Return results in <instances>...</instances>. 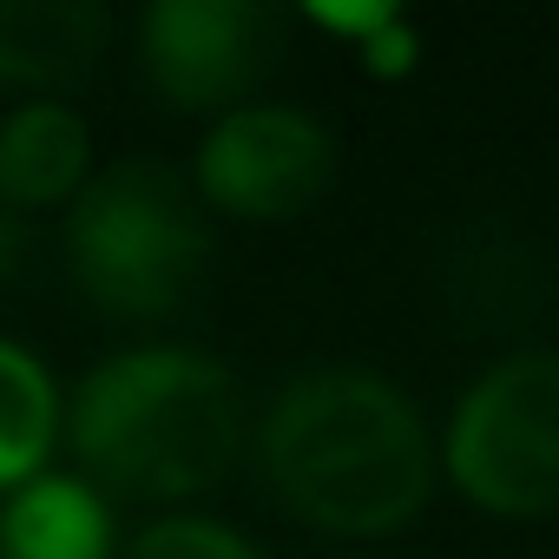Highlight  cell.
<instances>
[{
  "label": "cell",
  "mask_w": 559,
  "mask_h": 559,
  "mask_svg": "<svg viewBox=\"0 0 559 559\" xmlns=\"http://www.w3.org/2000/svg\"><path fill=\"white\" fill-rule=\"evenodd\" d=\"M250 467L297 526L369 552L408 533L441 487L435 421L369 362H310L276 382L250 415Z\"/></svg>",
  "instance_id": "1"
},
{
  "label": "cell",
  "mask_w": 559,
  "mask_h": 559,
  "mask_svg": "<svg viewBox=\"0 0 559 559\" xmlns=\"http://www.w3.org/2000/svg\"><path fill=\"white\" fill-rule=\"evenodd\" d=\"M60 448L112 507L198 513L250 454V402L198 343H126L73 382Z\"/></svg>",
  "instance_id": "2"
},
{
  "label": "cell",
  "mask_w": 559,
  "mask_h": 559,
  "mask_svg": "<svg viewBox=\"0 0 559 559\" xmlns=\"http://www.w3.org/2000/svg\"><path fill=\"white\" fill-rule=\"evenodd\" d=\"M73 290L112 323H171L217 257L191 178L158 158H112L60 217Z\"/></svg>",
  "instance_id": "3"
},
{
  "label": "cell",
  "mask_w": 559,
  "mask_h": 559,
  "mask_svg": "<svg viewBox=\"0 0 559 559\" xmlns=\"http://www.w3.org/2000/svg\"><path fill=\"white\" fill-rule=\"evenodd\" d=\"M441 487L487 520L559 513V349L493 356L435 428Z\"/></svg>",
  "instance_id": "4"
},
{
  "label": "cell",
  "mask_w": 559,
  "mask_h": 559,
  "mask_svg": "<svg viewBox=\"0 0 559 559\" xmlns=\"http://www.w3.org/2000/svg\"><path fill=\"white\" fill-rule=\"evenodd\" d=\"M191 191L230 224H290L317 211L336 178V139L317 112L290 99H250L204 126L191 152Z\"/></svg>",
  "instance_id": "5"
},
{
  "label": "cell",
  "mask_w": 559,
  "mask_h": 559,
  "mask_svg": "<svg viewBox=\"0 0 559 559\" xmlns=\"http://www.w3.org/2000/svg\"><path fill=\"white\" fill-rule=\"evenodd\" d=\"M284 53V14L257 0H152L132 21L139 80L171 112L224 119L257 99Z\"/></svg>",
  "instance_id": "6"
},
{
  "label": "cell",
  "mask_w": 559,
  "mask_h": 559,
  "mask_svg": "<svg viewBox=\"0 0 559 559\" xmlns=\"http://www.w3.org/2000/svg\"><path fill=\"white\" fill-rule=\"evenodd\" d=\"M112 47L106 0H0V86L21 99H60Z\"/></svg>",
  "instance_id": "7"
},
{
  "label": "cell",
  "mask_w": 559,
  "mask_h": 559,
  "mask_svg": "<svg viewBox=\"0 0 559 559\" xmlns=\"http://www.w3.org/2000/svg\"><path fill=\"white\" fill-rule=\"evenodd\" d=\"M99 152H93V126L67 106V99H21L0 112V204L34 217V211H60L93 185Z\"/></svg>",
  "instance_id": "8"
},
{
  "label": "cell",
  "mask_w": 559,
  "mask_h": 559,
  "mask_svg": "<svg viewBox=\"0 0 559 559\" xmlns=\"http://www.w3.org/2000/svg\"><path fill=\"white\" fill-rule=\"evenodd\" d=\"M119 507L80 474H34L0 493V559H119Z\"/></svg>",
  "instance_id": "9"
},
{
  "label": "cell",
  "mask_w": 559,
  "mask_h": 559,
  "mask_svg": "<svg viewBox=\"0 0 559 559\" xmlns=\"http://www.w3.org/2000/svg\"><path fill=\"white\" fill-rule=\"evenodd\" d=\"M60 441H67V389L27 343L0 336V493L47 474Z\"/></svg>",
  "instance_id": "10"
},
{
  "label": "cell",
  "mask_w": 559,
  "mask_h": 559,
  "mask_svg": "<svg viewBox=\"0 0 559 559\" xmlns=\"http://www.w3.org/2000/svg\"><path fill=\"white\" fill-rule=\"evenodd\" d=\"M119 559H270V552L217 513H152Z\"/></svg>",
  "instance_id": "11"
},
{
  "label": "cell",
  "mask_w": 559,
  "mask_h": 559,
  "mask_svg": "<svg viewBox=\"0 0 559 559\" xmlns=\"http://www.w3.org/2000/svg\"><path fill=\"white\" fill-rule=\"evenodd\" d=\"M415 53H421V40H415V27L395 14V21H382L362 47H356V60L369 67V73H382V80H395V73H408L415 67Z\"/></svg>",
  "instance_id": "12"
},
{
  "label": "cell",
  "mask_w": 559,
  "mask_h": 559,
  "mask_svg": "<svg viewBox=\"0 0 559 559\" xmlns=\"http://www.w3.org/2000/svg\"><path fill=\"white\" fill-rule=\"evenodd\" d=\"M27 257H34V230H27V217L0 204V290H8L14 276L27 270Z\"/></svg>",
  "instance_id": "13"
},
{
  "label": "cell",
  "mask_w": 559,
  "mask_h": 559,
  "mask_svg": "<svg viewBox=\"0 0 559 559\" xmlns=\"http://www.w3.org/2000/svg\"><path fill=\"white\" fill-rule=\"evenodd\" d=\"M330 559H382V552H369V546H336Z\"/></svg>",
  "instance_id": "14"
}]
</instances>
